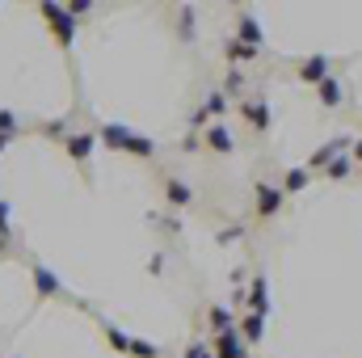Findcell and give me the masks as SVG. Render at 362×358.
I'll return each mask as SVG.
<instances>
[{"mask_svg": "<svg viewBox=\"0 0 362 358\" xmlns=\"http://www.w3.org/2000/svg\"><path fill=\"white\" fill-rule=\"evenodd\" d=\"M101 139H105V148L131 152V156H139V161H152V156H156V144H152L148 135H135V131H127L122 122H105V127H101Z\"/></svg>", "mask_w": 362, "mask_h": 358, "instance_id": "1", "label": "cell"}, {"mask_svg": "<svg viewBox=\"0 0 362 358\" xmlns=\"http://www.w3.org/2000/svg\"><path fill=\"white\" fill-rule=\"evenodd\" d=\"M42 17H47V25H51L55 42H59V47H72V38H76V21H72V8H59V4H42Z\"/></svg>", "mask_w": 362, "mask_h": 358, "instance_id": "2", "label": "cell"}, {"mask_svg": "<svg viewBox=\"0 0 362 358\" xmlns=\"http://www.w3.org/2000/svg\"><path fill=\"white\" fill-rule=\"evenodd\" d=\"M253 194H257V215H262V219H274V215L282 211V198H286V194H282V185L257 181V185H253Z\"/></svg>", "mask_w": 362, "mask_h": 358, "instance_id": "3", "label": "cell"}, {"mask_svg": "<svg viewBox=\"0 0 362 358\" xmlns=\"http://www.w3.org/2000/svg\"><path fill=\"white\" fill-rule=\"evenodd\" d=\"M240 118H249V127L253 131H270V105H266V97H253V101H240Z\"/></svg>", "mask_w": 362, "mask_h": 358, "instance_id": "4", "label": "cell"}, {"mask_svg": "<svg viewBox=\"0 0 362 358\" xmlns=\"http://www.w3.org/2000/svg\"><path fill=\"white\" fill-rule=\"evenodd\" d=\"M215 358H249V346H245L240 329H232V333H219V337H215Z\"/></svg>", "mask_w": 362, "mask_h": 358, "instance_id": "5", "label": "cell"}, {"mask_svg": "<svg viewBox=\"0 0 362 358\" xmlns=\"http://www.w3.org/2000/svg\"><path fill=\"white\" fill-rule=\"evenodd\" d=\"M299 76H303L308 85H320V81H329V55H308V59L299 64Z\"/></svg>", "mask_w": 362, "mask_h": 358, "instance_id": "6", "label": "cell"}, {"mask_svg": "<svg viewBox=\"0 0 362 358\" xmlns=\"http://www.w3.org/2000/svg\"><path fill=\"white\" fill-rule=\"evenodd\" d=\"M337 152H346V139H329L325 148H316V152L308 156V173H312V169H329V165L337 161Z\"/></svg>", "mask_w": 362, "mask_h": 358, "instance_id": "7", "label": "cell"}, {"mask_svg": "<svg viewBox=\"0 0 362 358\" xmlns=\"http://www.w3.org/2000/svg\"><path fill=\"white\" fill-rule=\"evenodd\" d=\"M245 299H249V312H257V316H266V312H270V295H266V278H262V274L249 282Z\"/></svg>", "mask_w": 362, "mask_h": 358, "instance_id": "8", "label": "cell"}, {"mask_svg": "<svg viewBox=\"0 0 362 358\" xmlns=\"http://www.w3.org/2000/svg\"><path fill=\"white\" fill-rule=\"evenodd\" d=\"M240 337H245V346L262 342V337H266V316H257V312H245V316H240Z\"/></svg>", "mask_w": 362, "mask_h": 358, "instance_id": "9", "label": "cell"}, {"mask_svg": "<svg viewBox=\"0 0 362 358\" xmlns=\"http://www.w3.org/2000/svg\"><path fill=\"white\" fill-rule=\"evenodd\" d=\"M206 148H211V152H219V156H228V152H232V135H228V127H223V122H211V127H206Z\"/></svg>", "mask_w": 362, "mask_h": 358, "instance_id": "10", "label": "cell"}, {"mask_svg": "<svg viewBox=\"0 0 362 358\" xmlns=\"http://www.w3.org/2000/svg\"><path fill=\"white\" fill-rule=\"evenodd\" d=\"M316 97H320V105H329V110H333V105H341L346 89H341V81H337V76H329V81H320V85H316Z\"/></svg>", "mask_w": 362, "mask_h": 358, "instance_id": "11", "label": "cell"}, {"mask_svg": "<svg viewBox=\"0 0 362 358\" xmlns=\"http://www.w3.org/2000/svg\"><path fill=\"white\" fill-rule=\"evenodd\" d=\"M236 38L245 42V47H262V25H257V17H240V25H236Z\"/></svg>", "mask_w": 362, "mask_h": 358, "instance_id": "12", "label": "cell"}, {"mask_svg": "<svg viewBox=\"0 0 362 358\" xmlns=\"http://www.w3.org/2000/svg\"><path fill=\"white\" fill-rule=\"evenodd\" d=\"M93 144H97V135H68V156L72 161H89Z\"/></svg>", "mask_w": 362, "mask_h": 358, "instance_id": "13", "label": "cell"}, {"mask_svg": "<svg viewBox=\"0 0 362 358\" xmlns=\"http://www.w3.org/2000/svg\"><path fill=\"white\" fill-rule=\"evenodd\" d=\"M223 55H228V64H249V59H257V47H245L240 38H232L223 47Z\"/></svg>", "mask_w": 362, "mask_h": 358, "instance_id": "14", "label": "cell"}, {"mask_svg": "<svg viewBox=\"0 0 362 358\" xmlns=\"http://www.w3.org/2000/svg\"><path fill=\"white\" fill-rule=\"evenodd\" d=\"M308 181H312V173H308V165H295V169H291V173L282 178V194H299V190H303Z\"/></svg>", "mask_w": 362, "mask_h": 358, "instance_id": "15", "label": "cell"}, {"mask_svg": "<svg viewBox=\"0 0 362 358\" xmlns=\"http://www.w3.org/2000/svg\"><path fill=\"white\" fill-rule=\"evenodd\" d=\"M206 316H211V329H215V333H232V329H236V316H232L228 308H219V304H215Z\"/></svg>", "mask_w": 362, "mask_h": 358, "instance_id": "16", "label": "cell"}, {"mask_svg": "<svg viewBox=\"0 0 362 358\" xmlns=\"http://www.w3.org/2000/svg\"><path fill=\"white\" fill-rule=\"evenodd\" d=\"M34 287H38V295H55V291H59V278H55L51 270L34 266Z\"/></svg>", "mask_w": 362, "mask_h": 358, "instance_id": "17", "label": "cell"}, {"mask_svg": "<svg viewBox=\"0 0 362 358\" xmlns=\"http://www.w3.org/2000/svg\"><path fill=\"white\" fill-rule=\"evenodd\" d=\"M165 194H169V202H173V207H185V202L194 198V190H189L185 181H169V185H165Z\"/></svg>", "mask_w": 362, "mask_h": 358, "instance_id": "18", "label": "cell"}, {"mask_svg": "<svg viewBox=\"0 0 362 358\" xmlns=\"http://www.w3.org/2000/svg\"><path fill=\"white\" fill-rule=\"evenodd\" d=\"M325 173H329L333 181H346L350 173H354V161H350V156H337V161H333V165H329Z\"/></svg>", "mask_w": 362, "mask_h": 358, "instance_id": "19", "label": "cell"}, {"mask_svg": "<svg viewBox=\"0 0 362 358\" xmlns=\"http://www.w3.org/2000/svg\"><path fill=\"white\" fill-rule=\"evenodd\" d=\"M223 89L232 93V97H240V89H245V76H240V72L232 68V72H228V85H223Z\"/></svg>", "mask_w": 362, "mask_h": 358, "instance_id": "20", "label": "cell"}, {"mask_svg": "<svg viewBox=\"0 0 362 358\" xmlns=\"http://www.w3.org/2000/svg\"><path fill=\"white\" fill-rule=\"evenodd\" d=\"M131 354L135 358H156V346H152V342H131Z\"/></svg>", "mask_w": 362, "mask_h": 358, "instance_id": "21", "label": "cell"}, {"mask_svg": "<svg viewBox=\"0 0 362 358\" xmlns=\"http://www.w3.org/2000/svg\"><path fill=\"white\" fill-rule=\"evenodd\" d=\"M105 337L114 342V350H131V342H127V337H122V333H118L114 325H105Z\"/></svg>", "mask_w": 362, "mask_h": 358, "instance_id": "22", "label": "cell"}, {"mask_svg": "<svg viewBox=\"0 0 362 358\" xmlns=\"http://www.w3.org/2000/svg\"><path fill=\"white\" fill-rule=\"evenodd\" d=\"M202 110H206V118H211V114H219V110H223V93H211Z\"/></svg>", "mask_w": 362, "mask_h": 358, "instance_id": "23", "label": "cell"}, {"mask_svg": "<svg viewBox=\"0 0 362 358\" xmlns=\"http://www.w3.org/2000/svg\"><path fill=\"white\" fill-rule=\"evenodd\" d=\"M185 358H215V350H206V346H189Z\"/></svg>", "mask_w": 362, "mask_h": 358, "instance_id": "24", "label": "cell"}, {"mask_svg": "<svg viewBox=\"0 0 362 358\" xmlns=\"http://www.w3.org/2000/svg\"><path fill=\"white\" fill-rule=\"evenodd\" d=\"M236 236H245V228H228V232H219V241L228 245V241H236Z\"/></svg>", "mask_w": 362, "mask_h": 358, "instance_id": "25", "label": "cell"}, {"mask_svg": "<svg viewBox=\"0 0 362 358\" xmlns=\"http://www.w3.org/2000/svg\"><path fill=\"white\" fill-rule=\"evenodd\" d=\"M8 131H13V114L4 110V114H0V135H8Z\"/></svg>", "mask_w": 362, "mask_h": 358, "instance_id": "26", "label": "cell"}, {"mask_svg": "<svg viewBox=\"0 0 362 358\" xmlns=\"http://www.w3.org/2000/svg\"><path fill=\"white\" fill-rule=\"evenodd\" d=\"M350 156H354V161H358V165H362V139H358V144H354V148H350Z\"/></svg>", "mask_w": 362, "mask_h": 358, "instance_id": "27", "label": "cell"}]
</instances>
